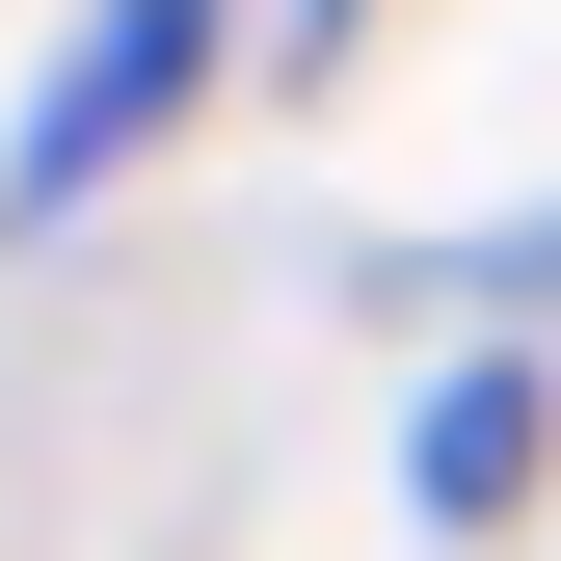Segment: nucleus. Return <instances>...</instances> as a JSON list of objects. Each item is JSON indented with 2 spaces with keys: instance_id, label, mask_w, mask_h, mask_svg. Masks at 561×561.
<instances>
[{
  "instance_id": "nucleus-1",
  "label": "nucleus",
  "mask_w": 561,
  "mask_h": 561,
  "mask_svg": "<svg viewBox=\"0 0 561 561\" xmlns=\"http://www.w3.org/2000/svg\"><path fill=\"white\" fill-rule=\"evenodd\" d=\"M187 81H215V0H81V27L27 54V107H0V215H81V187H134V134H161Z\"/></svg>"
},
{
  "instance_id": "nucleus-2",
  "label": "nucleus",
  "mask_w": 561,
  "mask_h": 561,
  "mask_svg": "<svg viewBox=\"0 0 561 561\" xmlns=\"http://www.w3.org/2000/svg\"><path fill=\"white\" fill-rule=\"evenodd\" d=\"M535 455H561V375H535V347H455V375H428V428H401V508L481 535V508H535Z\"/></svg>"
},
{
  "instance_id": "nucleus-3",
  "label": "nucleus",
  "mask_w": 561,
  "mask_h": 561,
  "mask_svg": "<svg viewBox=\"0 0 561 561\" xmlns=\"http://www.w3.org/2000/svg\"><path fill=\"white\" fill-rule=\"evenodd\" d=\"M347 27H375V0H295V54H347Z\"/></svg>"
}]
</instances>
